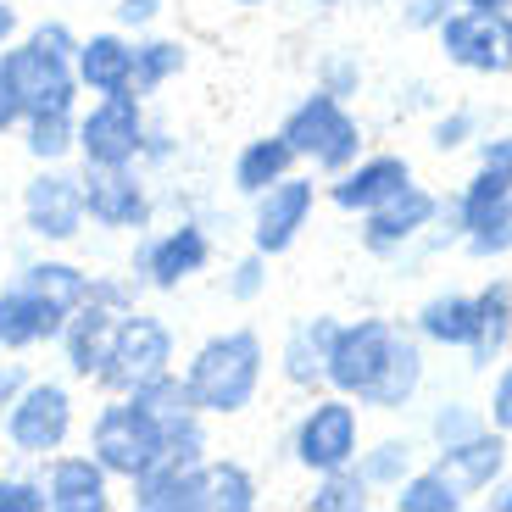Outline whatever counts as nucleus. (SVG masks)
Wrapping results in <instances>:
<instances>
[{"mask_svg":"<svg viewBox=\"0 0 512 512\" xmlns=\"http://www.w3.org/2000/svg\"><path fill=\"white\" fill-rule=\"evenodd\" d=\"M418 440L412 435H379V440H362V451H357V474L368 479V490L373 496H390V490L401 485V479L418 468Z\"/></svg>","mask_w":512,"mask_h":512,"instance_id":"31","label":"nucleus"},{"mask_svg":"<svg viewBox=\"0 0 512 512\" xmlns=\"http://www.w3.org/2000/svg\"><path fill=\"white\" fill-rule=\"evenodd\" d=\"M62 323H67V307H56L39 290H28L17 273L0 279V351L6 357H28V351L56 346Z\"/></svg>","mask_w":512,"mask_h":512,"instance_id":"18","label":"nucleus"},{"mask_svg":"<svg viewBox=\"0 0 512 512\" xmlns=\"http://www.w3.org/2000/svg\"><path fill=\"white\" fill-rule=\"evenodd\" d=\"M84 212H90L95 234H145L156 218H162V195H156V179L140 162L134 167H84Z\"/></svg>","mask_w":512,"mask_h":512,"instance_id":"9","label":"nucleus"},{"mask_svg":"<svg viewBox=\"0 0 512 512\" xmlns=\"http://www.w3.org/2000/svg\"><path fill=\"white\" fill-rule=\"evenodd\" d=\"M128 396H134V401H145V407H151L162 423L184 418V412L195 407V401H190V390H184V373H179V368H167V373H156V379H145L140 390H128Z\"/></svg>","mask_w":512,"mask_h":512,"instance_id":"40","label":"nucleus"},{"mask_svg":"<svg viewBox=\"0 0 512 512\" xmlns=\"http://www.w3.org/2000/svg\"><path fill=\"white\" fill-rule=\"evenodd\" d=\"M223 6H234V12H256V6H268V0H223Z\"/></svg>","mask_w":512,"mask_h":512,"instance_id":"55","label":"nucleus"},{"mask_svg":"<svg viewBox=\"0 0 512 512\" xmlns=\"http://www.w3.org/2000/svg\"><path fill=\"white\" fill-rule=\"evenodd\" d=\"M323 201V179L318 173H284L279 184H268L262 195H251V223H245V240H251V251H262L273 262V256L295 251L301 245V234L312 229V212H318Z\"/></svg>","mask_w":512,"mask_h":512,"instance_id":"11","label":"nucleus"},{"mask_svg":"<svg viewBox=\"0 0 512 512\" xmlns=\"http://www.w3.org/2000/svg\"><path fill=\"white\" fill-rule=\"evenodd\" d=\"M28 379H34V368H28L23 357H6V351H0V412H6L17 396H23Z\"/></svg>","mask_w":512,"mask_h":512,"instance_id":"50","label":"nucleus"},{"mask_svg":"<svg viewBox=\"0 0 512 512\" xmlns=\"http://www.w3.org/2000/svg\"><path fill=\"white\" fill-rule=\"evenodd\" d=\"M17 223L34 245L45 251H67L90 234V212H84V173L78 162H45L34 167L17 190Z\"/></svg>","mask_w":512,"mask_h":512,"instance_id":"6","label":"nucleus"},{"mask_svg":"<svg viewBox=\"0 0 512 512\" xmlns=\"http://www.w3.org/2000/svg\"><path fill=\"white\" fill-rule=\"evenodd\" d=\"M457 6H474V12H512V0H457Z\"/></svg>","mask_w":512,"mask_h":512,"instance_id":"54","label":"nucleus"},{"mask_svg":"<svg viewBox=\"0 0 512 512\" xmlns=\"http://www.w3.org/2000/svg\"><path fill=\"white\" fill-rule=\"evenodd\" d=\"M123 312H106L95 307V301H84V307L67 312L62 334H56V357H62V373L73 384H95V373H101L106 362V346H112V329Z\"/></svg>","mask_w":512,"mask_h":512,"instance_id":"22","label":"nucleus"},{"mask_svg":"<svg viewBox=\"0 0 512 512\" xmlns=\"http://www.w3.org/2000/svg\"><path fill=\"white\" fill-rule=\"evenodd\" d=\"M435 218H440V195L423 190V184L412 179L401 195H390L384 206L362 212V218H357L362 223L357 240H362V251L379 256V262H401L407 251H418V240L435 229Z\"/></svg>","mask_w":512,"mask_h":512,"instance_id":"15","label":"nucleus"},{"mask_svg":"<svg viewBox=\"0 0 512 512\" xmlns=\"http://www.w3.org/2000/svg\"><path fill=\"white\" fill-rule=\"evenodd\" d=\"M279 134L290 140L295 162L312 167L318 179H334V173H346L351 162H357L362 151H368V134H362L357 112H351V101H334L329 90H318L312 84L301 101L284 112Z\"/></svg>","mask_w":512,"mask_h":512,"instance_id":"4","label":"nucleus"},{"mask_svg":"<svg viewBox=\"0 0 512 512\" xmlns=\"http://www.w3.org/2000/svg\"><path fill=\"white\" fill-rule=\"evenodd\" d=\"M34 45H45V51H56V56H73L78 51V28L67 23V17H39V23H28L23 28Z\"/></svg>","mask_w":512,"mask_h":512,"instance_id":"47","label":"nucleus"},{"mask_svg":"<svg viewBox=\"0 0 512 512\" xmlns=\"http://www.w3.org/2000/svg\"><path fill=\"white\" fill-rule=\"evenodd\" d=\"M462 251L474 256V262H501V256H512V195L462 234Z\"/></svg>","mask_w":512,"mask_h":512,"instance_id":"36","label":"nucleus"},{"mask_svg":"<svg viewBox=\"0 0 512 512\" xmlns=\"http://www.w3.org/2000/svg\"><path fill=\"white\" fill-rule=\"evenodd\" d=\"M123 490L134 512H206V462H156Z\"/></svg>","mask_w":512,"mask_h":512,"instance_id":"23","label":"nucleus"},{"mask_svg":"<svg viewBox=\"0 0 512 512\" xmlns=\"http://www.w3.org/2000/svg\"><path fill=\"white\" fill-rule=\"evenodd\" d=\"M262 507V479L240 457H206V512H256Z\"/></svg>","mask_w":512,"mask_h":512,"instance_id":"32","label":"nucleus"},{"mask_svg":"<svg viewBox=\"0 0 512 512\" xmlns=\"http://www.w3.org/2000/svg\"><path fill=\"white\" fill-rule=\"evenodd\" d=\"M507 195H512V173H496V167H479V162H474L468 184H457V195L446 201V212L457 218V229L468 234L479 218H485V212H496Z\"/></svg>","mask_w":512,"mask_h":512,"instance_id":"34","label":"nucleus"},{"mask_svg":"<svg viewBox=\"0 0 512 512\" xmlns=\"http://www.w3.org/2000/svg\"><path fill=\"white\" fill-rule=\"evenodd\" d=\"M179 373H184V390H190L195 412H206V418H240V412L256 407L262 384H268V340L251 323L212 329L179 362Z\"/></svg>","mask_w":512,"mask_h":512,"instance_id":"1","label":"nucleus"},{"mask_svg":"<svg viewBox=\"0 0 512 512\" xmlns=\"http://www.w3.org/2000/svg\"><path fill=\"white\" fill-rule=\"evenodd\" d=\"M140 295H145V284L134 279L128 268H90V301H95V307L134 312V307H140Z\"/></svg>","mask_w":512,"mask_h":512,"instance_id":"42","label":"nucleus"},{"mask_svg":"<svg viewBox=\"0 0 512 512\" xmlns=\"http://www.w3.org/2000/svg\"><path fill=\"white\" fill-rule=\"evenodd\" d=\"M396 334H401L396 318H340V329L329 340V373H323V384L362 407L368 390L379 384L390 351H396Z\"/></svg>","mask_w":512,"mask_h":512,"instance_id":"12","label":"nucleus"},{"mask_svg":"<svg viewBox=\"0 0 512 512\" xmlns=\"http://www.w3.org/2000/svg\"><path fill=\"white\" fill-rule=\"evenodd\" d=\"M334 329H340V318L334 312H312V318L290 323L279 340V379L290 384L295 396H318V390H329L323 384V373H329V340Z\"/></svg>","mask_w":512,"mask_h":512,"instance_id":"20","label":"nucleus"},{"mask_svg":"<svg viewBox=\"0 0 512 512\" xmlns=\"http://www.w3.org/2000/svg\"><path fill=\"white\" fill-rule=\"evenodd\" d=\"M474 162L479 167H496V173H512V128H501V134H479V140H474Z\"/></svg>","mask_w":512,"mask_h":512,"instance_id":"49","label":"nucleus"},{"mask_svg":"<svg viewBox=\"0 0 512 512\" xmlns=\"http://www.w3.org/2000/svg\"><path fill=\"white\" fill-rule=\"evenodd\" d=\"M12 273L28 284V290H39L45 301H56V307H67V312L90 301V268H84L78 256H67V251H45V245H39V251L23 256Z\"/></svg>","mask_w":512,"mask_h":512,"instance_id":"27","label":"nucleus"},{"mask_svg":"<svg viewBox=\"0 0 512 512\" xmlns=\"http://www.w3.org/2000/svg\"><path fill=\"white\" fill-rule=\"evenodd\" d=\"M17 123H23V106H17V90L6 78V62H0V140H12Z\"/></svg>","mask_w":512,"mask_h":512,"instance_id":"51","label":"nucleus"},{"mask_svg":"<svg viewBox=\"0 0 512 512\" xmlns=\"http://www.w3.org/2000/svg\"><path fill=\"white\" fill-rule=\"evenodd\" d=\"M84 446L95 451V462H101L117 485H134L140 474H151L156 462H162L167 423L134 396H101V407L90 412Z\"/></svg>","mask_w":512,"mask_h":512,"instance_id":"5","label":"nucleus"},{"mask_svg":"<svg viewBox=\"0 0 512 512\" xmlns=\"http://www.w3.org/2000/svg\"><path fill=\"white\" fill-rule=\"evenodd\" d=\"M0 62H6V78H12L23 117H28V112H56V106H78V101H84V90H78V73H73V56L45 51V45H34L28 34H17L12 45L0 51Z\"/></svg>","mask_w":512,"mask_h":512,"instance_id":"14","label":"nucleus"},{"mask_svg":"<svg viewBox=\"0 0 512 512\" xmlns=\"http://www.w3.org/2000/svg\"><path fill=\"white\" fill-rule=\"evenodd\" d=\"M485 128H479V112L474 106H446V112L429 123V145H435L440 156H457V151H468V145L479 140Z\"/></svg>","mask_w":512,"mask_h":512,"instance_id":"41","label":"nucleus"},{"mask_svg":"<svg viewBox=\"0 0 512 512\" xmlns=\"http://www.w3.org/2000/svg\"><path fill=\"white\" fill-rule=\"evenodd\" d=\"M485 423L512 435V351L490 368V396H485Z\"/></svg>","mask_w":512,"mask_h":512,"instance_id":"45","label":"nucleus"},{"mask_svg":"<svg viewBox=\"0 0 512 512\" xmlns=\"http://www.w3.org/2000/svg\"><path fill=\"white\" fill-rule=\"evenodd\" d=\"M23 6H17V0H0V51H6V45H12L17 34H23Z\"/></svg>","mask_w":512,"mask_h":512,"instance_id":"52","label":"nucleus"},{"mask_svg":"<svg viewBox=\"0 0 512 512\" xmlns=\"http://www.w3.org/2000/svg\"><path fill=\"white\" fill-rule=\"evenodd\" d=\"M362 407L351 396H340V390H318V396H307V407H301V418H295L290 429V462L301 468V474H334V468H351L362 451Z\"/></svg>","mask_w":512,"mask_h":512,"instance_id":"8","label":"nucleus"},{"mask_svg":"<svg viewBox=\"0 0 512 512\" xmlns=\"http://www.w3.org/2000/svg\"><path fill=\"white\" fill-rule=\"evenodd\" d=\"M474 307H479V323L462 357H468L474 373H490L512 351V279H485L474 290Z\"/></svg>","mask_w":512,"mask_h":512,"instance_id":"25","label":"nucleus"},{"mask_svg":"<svg viewBox=\"0 0 512 512\" xmlns=\"http://www.w3.org/2000/svg\"><path fill=\"white\" fill-rule=\"evenodd\" d=\"M412 179H418V173H412V162L401 151H362L346 173L323 179V201L340 206L346 218H362V212L384 206L390 195H401Z\"/></svg>","mask_w":512,"mask_h":512,"instance_id":"16","label":"nucleus"},{"mask_svg":"<svg viewBox=\"0 0 512 512\" xmlns=\"http://www.w3.org/2000/svg\"><path fill=\"white\" fill-rule=\"evenodd\" d=\"M0 512H51L45 479L28 468H0Z\"/></svg>","mask_w":512,"mask_h":512,"instance_id":"44","label":"nucleus"},{"mask_svg":"<svg viewBox=\"0 0 512 512\" xmlns=\"http://www.w3.org/2000/svg\"><path fill=\"white\" fill-rule=\"evenodd\" d=\"M273 273H268V256L262 251H240L223 268V301H234V307H256L262 295H268Z\"/></svg>","mask_w":512,"mask_h":512,"instance_id":"37","label":"nucleus"},{"mask_svg":"<svg viewBox=\"0 0 512 512\" xmlns=\"http://www.w3.org/2000/svg\"><path fill=\"white\" fill-rule=\"evenodd\" d=\"M312 6H340V0H312Z\"/></svg>","mask_w":512,"mask_h":512,"instance_id":"57","label":"nucleus"},{"mask_svg":"<svg viewBox=\"0 0 512 512\" xmlns=\"http://www.w3.org/2000/svg\"><path fill=\"white\" fill-rule=\"evenodd\" d=\"M423 379H429V346H423L418 334L401 323L396 351H390V362H384L379 384L368 390V401H362V407H368V412H407L412 401L423 396Z\"/></svg>","mask_w":512,"mask_h":512,"instance_id":"24","label":"nucleus"},{"mask_svg":"<svg viewBox=\"0 0 512 512\" xmlns=\"http://www.w3.org/2000/svg\"><path fill=\"white\" fill-rule=\"evenodd\" d=\"M373 507V490L368 479L351 468H334V474H312V496H307V512H368Z\"/></svg>","mask_w":512,"mask_h":512,"instance_id":"35","label":"nucleus"},{"mask_svg":"<svg viewBox=\"0 0 512 512\" xmlns=\"http://www.w3.org/2000/svg\"><path fill=\"white\" fill-rule=\"evenodd\" d=\"M474 323H479L474 290H435L418 312H412V334L435 351H468Z\"/></svg>","mask_w":512,"mask_h":512,"instance_id":"26","label":"nucleus"},{"mask_svg":"<svg viewBox=\"0 0 512 512\" xmlns=\"http://www.w3.org/2000/svg\"><path fill=\"white\" fill-rule=\"evenodd\" d=\"M78 435V390L67 373H34L28 390L0 412V446L17 462H45L51 451L73 446Z\"/></svg>","mask_w":512,"mask_h":512,"instance_id":"2","label":"nucleus"},{"mask_svg":"<svg viewBox=\"0 0 512 512\" xmlns=\"http://www.w3.org/2000/svg\"><path fill=\"white\" fill-rule=\"evenodd\" d=\"M167 368H179V334H173V323L162 312L134 307L117 318L112 346H106V362L90 390L95 396H128V390H140L145 379H156Z\"/></svg>","mask_w":512,"mask_h":512,"instance_id":"7","label":"nucleus"},{"mask_svg":"<svg viewBox=\"0 0 512 512\" xmlns=\"http://www.w3.org/2000/svg\"><path fill=\"white\" fill-rule=\"evenodd\" d=\"M184 156V140H179V128L162 123V117H151V128H145V145H140V167L151 173V179H162V173H173Z\"/></svg>","mask_w":512,"mask_h":512,"instance_id":"43","label":"nucleus"},{"mask_svg":"<svg viewBox=\"0 0 512 512\" xmlns=\"http://www.w3.org/2000/svg\"><path fill=\"white\" fill-rule=\"evenodd\" d=\"M479 429H485V407H479V401L451 396V401H440V407H429V440H435V446H457V440L479 435Z\"/></svg>","mask_w":512,"mask_h":512,"instance_id":"38","label":"nucleus"},{"mask_svg":"<svg viewBox=\"0 0 512 512\" xmlns=\"http://www.w3.org/2000/svg\"><path fill=\"white\" fill-rule=\"evenodd\" d=\"M39 479H45V501L51 512H112L117 501V479L106 474L95 451H51V457L39 462Z\"/></svg>","mask_w":512,"mask_h":512,"instance_id":"17","label":"nucleus"},{"mask_svg":"<svg viewBox=\"0 0 512 512\" xmlns=\"http://www.w3.org/2000/svg\"><path fill=\"white\" fill-rule=\"evenodd\" d=\"M190 73V39L179 34H134V95L140 101H156L162 90H173L179 78Z\"/></svg>","mask_w":512,"mask_h":512,"instance_id":"28","label":"nucleus"},{"mask_svg":"<svg viewBox=\"0 0 512 512\" xmlns=\"http://www.w3.org/2000/svg\"><path fill=\"white\" fill-rule=\"evenodd\" d=\"M435 468L462 490V496H490L501 485V474L512 468V435L501 429H479V435L457 440V446H435Z\"/></svg>","mask_w":512,"mask_h":512,"instance_id":"19","label":"nucleus"},{"mask_svg":"<svg viewBox=\"0 0 512 512\" xmlns=\"http://www.w3.org/2000/svg\"><path fill=\"white\" fill-rule=\"evenodd\" d=\"M6 273H12V251H6V245H0V279H6Z\"/></svg>","mask_w":512,"mask_h":512,"instance_id":"56","label":"nucleus"},{"mask_svg":"<svg viewBox=\"0 0 512 512\" xmlns=\"http://www.w3.org/2000/svg\"><path fill=\"white\" fill-rule=\"evenodd\" d=\"M446 12H457V0H401V28H412V34H435Z\"/></svg>","mask_w":512,"mask_h":512,"instance_id":"48","label":"nucleus"},{"mask_svg":"<svg viewBox=\"0 0 512 512\" xmlns=\"http://www.w3.org/2000/svg\"><path fill=\"white\" fill-rule=\"evenodd\" d=\"M490 512H512V468L501 474V485L490 490Z\"/></svg>","mask_w":512,"mask_h":512,"instance_id":"53","label":"nucleus"},{"mask_svg":"<svg viewBox=\"0 0 512 512\" xmlns=\"http://www.w3.org/2000/svg\"><path fill=\"white\" fill-rule=\"evenodd\" d=\"M390 507H396V512H462V507H468V496L440 474L435 462H418V468L390 490Z\"/></svg>","mask_w":512,"mask_h":512,"instance_id":"33","label":"nucleus"},{"mask_svg":"<svg viewBox=\"0 0 512 512\" xmlns=\"http://www.w3.org/2000/svg\"><path fill=\"white\" fill-rule=\"evenodd\" d=\"M106 6H112V23L123 34H151L167 17V0H106Z\"/></svg>","mask_w":512,"mask_h":512,"instance_id":"46","label":"nucleus"},{"mask_svg":"<svg viewBox=\"0 0 512 512\" xmlns=\"http://www.w3.org/2000/svg\"><path fill=\"white\" fill-rule=\"evenodd\" d=\"M435 45L457 73L507 78L512 73V12H474V6H457V12L440 17Z\"/></svg>","mask_w":512,"mask_h":512,"instance_id":"13","label":"nucleus"},{"mask_svg":"<svg viewBox=\"0 0 512 512\" xmlns=\"http://www.w3.org/2000/svg\"><path fill=\"white\" fill-rule=\"evenodd\" d=\"M212 262H218V240L195 212L151 223L145 234H134V251H128V273L145 284V295H179L184 284L212 273Z\"/></svg>","mask_w":512,"mask_h":512,"instance_id":"3","label":"nucleus"},{"mask_svg":"<svg viewBox=\"0 0 512 512\" xmlns=\"http://www.w3.org/2000/svg\"><path fill=\"white\" fill-rule=\"evenodd\" d=\"M17 145L34 167L45 162H78V106H56V112H28L17 123Z\"/></svg>","mask_w":512,"mask_h":512,"instance_id":"30","label":"nucleus"},{"mask_svg":"<svg viewBox=\"0 0 512 512\" xmlns=\"http://www.w3.org/2000/svg\"><path fill=\"white\" fill-rule=\"evenodd\" d=\"M312 84H318V90H329L334 101H357L362 84H368V73H362V56H357V51H329L318 67H312Z\"/></svg>","mask_w":512,"mask_h":512,"instance_id":"39","label":"nucleus"},{"mask_svg":"<svg viewBox=\"0 0 512 512\" xmlns=\"http://www.w3.org/2000/svg\"><path fill=\"white\" fill-rule=\"evenodd\" d=\"M295 151H290V140H284L279 128L273 134H256V140H245L240 151H234V162H229V190L234 195H262L268 184H279L284 173H295Z\"/></svg>","mask_w":512,"mask_h":512,"instance_id":"29","label":"nucleus"},{"mask_svg":"<svg viewBox=\"0 0 512 512\" xmlns=\"http://www.w3.org/2000/svg\"><path fill=\"white\" fill-rule=\"evenodd\" d=\"M151 112L134 90L78 101V162L84 167H134L145 145Z\"/></svg>","mask_w":512,"mask_h":512,"instance_id":"10","label":"nucleus"},{"mask_svg":"<svg viewBox=\"0 0 512 512\" xmlns=\"http://www.w3.org/2000/svg\"><path fill=\"white\" fill-rule=\"evenodd\" d=\"M73 73H78V90H84V95L134 90V34H123L117 23H112V28H90V34H78Z\"/></svg>","mask_w":512,"mask_h":512,"instance_id":"21","label":"nucleus"}]
</instances>
